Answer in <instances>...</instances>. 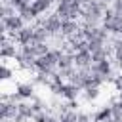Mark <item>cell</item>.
Here are the masks:
<instances>
[{"instance_id": "cell-25", "label": "cell", "mask_w": 122, "mask_h": 122, "mask_svg": "<svg viewBox=\"0 0 122 122\" xmlns=\"http://www.w3.org/2000/svg\"><path fill=\"white\" fill-rule=\"evenodd\" d=\"M111 8H112V11H114L116 15L122 17V0H112V2H111Z\"/></svg>"}, {"instance_id": "cell-15", "label": "cell", "mask_w": 122, "mask_h": 122, "mask_svg": "<svg viewBox=\"0 0 122 122\" xmlns=\"http://www.w3.org/2000/svg\"><path fill=\"white\" fill-rule=\"evenodd\" d=\"M109 53H111V48H109V46H101V48H97L95 51H92V61L97 63V61L109 59Z\"/></svg>"}, {"instance_id": "cell-1", "label": "cell", "mask_w": 122, "mask_h": 122, "mask_svg": "<svg viewBox=\"0 0 122 122\" xmlns=\"http://www.w3.org/2000/svg\"><path fill=\"white\" fill-rule=\"evenodd\" d=\"M63 55V50L55 48V50H50L46 55L42 57H36V72H46V74H53L57 72L59 69V57Z\"/></svg>"}, {"instance_id": "cell-27", "label": "cell", "mask_w": 122, "mask_h": 122, "mask_svg": "<svg viewBox=\"0 0 122 122\" xmlns=\"http://www.w3.org/2000/svg\"><path fill=\"white\" fill-rule=\"evenodd\" d=\"M114 61H116V65H118V69L122 71V48H118V50H114Z\"/></svg>"}, {"instance_id": "cell-28", "label": "cell", "mask_w": 122, "mask_h": 122, "mask_svg": "<svg viewBox=\"0 0 122 122\" xmlns=\"http://www.w3.org/2000/svg\"><path fill=\"white\" fill-rule=\"evenodd\" d=\"M78 122H92V114L78 111Z\"/></svg>"}, {"instance_id": "cell-8", "label": "cell", "mask_w": 122, "mask_h": 122, "mask_svg": "<svg viewBox=\"0 0 122 122\" xmlns=\"http://www.w3.org/2000/svg\"><path fill=\"white\" fill-rule=\"evenodd\" d=\"M80 29H82V25H80L76 19H65L63 25H61V36L71 38V36H74Z\"/></svg>"}, {"instance_id": "cell-2", "label": "cell", "mask_w": 122, "mask_h": 122, "mask_svg": "<svg viewBox=\"0 0 122 122\" xmlns=\"http://www.w3.org/2000/svg\"><path fill=\"white\" fill-rule=\"evenodd\" d=\"M25 19L15 13V15H10V17H2V34H17L23 27H25Z\"/></svg>"}, {"instance_id": "cell-26", "label": "cell", "mask_w": 122, "mask_h": 122, "mask_svg": "<svg viewBox=\"0 0 122 122\" xmlns=\"http://www.w3.org/2000/svg\"><path fill=\"white\" fill-rule=\"evenodd\" d=\"M111 82H112V86L116 88V92H120V90H122V74L112 76V80H111Z\"/></svg>"}, {"instance_id": "cell-31", "label": "cell", "mask_w": 122, "mask_h": 122, "mask_svg": "<svg viewBox=\"0 0 122 122\" xmlns=\"http://www.w3.org/2000/svg\"><path fill=\"white\" fill-rule=\"evenodd\" d=\"M2 122H10V120H2Z\"/></svg>"}, {"instance_id": "cell-7", "label": "cell", "mask_w": 122, "mask_h": 122, "mask_svg": "<svg viewBox=\"0 0 122 122\" xmlns=\"http://www.w3.org/2000/svg\"><path fill=\"white\" fill-rule=\"evenodd\" d=\"M92 51L90 50H82L74 53V67L76 69H90L92 67Z\"/></svg>"}, {"instance_id": "cell-9", "label": "cell", "mask_w": 122, "mask_h": 122, "mask_svg": "<svg viewBox=\"0 0 122 122\" xmlns=\"http://www.w3.org/2000/svg\"><path fill=\"white\" fill-rule=\"evenodd\" d=\"M80 88L78 86H74L72 82H65L63 86H61V92H59V95L65 99V101H71V99H78V95H80Z\"/></svg>"}, {"instance_id": "cell-19", "label": "cell", "mask_w": 122, "mask_h": 122, "mask_svg": "<svg viewBox=\"0 0 122 122\" xmlns=\"http://www.w3.org/2000/svg\"><path fill=\"white\" fill-rule=\"evenodd\" d=\"M59 120L61 122H78V111L67 109V111L59 112Z\"/></svg>"}, {"instance_id": "cell-3", "label": "cell", "mask_w": 122, "mask_h": 122, "mask_svg": "<svg viewBox=\"0 0 122 122\" xmlns=\"http://www.w3.org/2000/svg\"><path fill=\"white\" fill-rule=\"evenodd\" d=\"M36 23H38V25H42V27L50 32V36H59V34H61V25H63V19H61L57 13H51V15L40 17Z\"/></svg>"}, {"instance_id": "cell-24", "label": "cell", "mask_w": 122, "mask_h": 122, "mask_svg": "<svg viewBox=\"0 0 122 122\" xmlns=\"http://www.w3.org/2000/svg\"><path fill=\"white\" fill-rule=\"evenodd\" d=\"M32 122H50V114H48L46 111H40V112H36V114H34Z\"/></svg>"}, {"instance_id": "cell-4", "label": "cell", "mask_w": 122, "mask_h": 122, "mask_svg": "<svg viewBox=\"0 0 122 122\" xmlns=\"http://www.w3.org/2000/svg\"><path fill=\"white\" fill-rule=\"evenodd\" d=\"M90 71H92V72L101 74V76L105 78V82H107V80H112V65H111V61H109V59H103V61L92 63Z\"/></svg>"}, {"instance_id": "cell-20", "label": "cell", "mask_w": 122, "mask_h": 122, "mask_svg": "<svg viewBox=\"0 0 122 122\" xmlns=\"http://www.w3.org/2000/svg\"><path fill=\"white\" fill-rule=\"evenodd\" d=\"M111 109H112V118H114V122H116V120H122V101H120V99L111 101Z\"/></svg>"}, {"instance_id": "cell-11", "label": "cell", "mask_w": 122, "mask_h": 122, "mask_svg": "<svg viewBox=\"0 0 122 122\" xmlns=\"http://www.w3.org/2000/svg\"><path fill=\"white\" fill-rule=\"evenodd\" d=\"M92 120H93V122H114L111 105H109V107L105 105V107H101L97 112H93V114H92Z\"/></svg>"}, {"instance_id": "cell-18", "label": "cell", "mask_w": 122, "mask_h": 122, "mask_svg": "<svg viewBox=\"0 0 122 122\" xmlns=\"http://www.w3.org/2000/svg\"><path fill=\"white\" fill-rule=\"evenodd\" d=\"M30 4H32V8H34V10L38 11V15H40V13H46V11L51 8L53 0H32Z\"/></svg>"}, {"instance_id": "cell-21", "label": "cell", "mask_w": 122, "mask_h": 122, "mask_svg": "<svg viewBox=\"0 0 122 122\" xmlns=\"http://www.w3.org/2000/svg\"><path fill=\"white\" fill-rule=\"evenodd\" d=\"M17 10L11 6V4H2L0 6V17H10V15H15Z\"/></svg>"}, {"instance_id": "cell-13", "label": "cell", "mask_w": 122, "mask_h": 122, "mask_svg": "<svg viewBox=\"0 0 122 122\" xmlns=\"http://www.w3.org/2000/svg\"><path fill=\"white\" fill-rule=\"evenodd\" d=\"M32 29H34V32H32V42L30 44H38V42H48V38H50V32L42 27V25H32Z\"/></svg>"}, {"instance_id": "cell-5", "label": "cell", "mask_w": 122, "mask_h": 122, "mask_svg": "<svg viewBox=\"0 0 122 122\" xmlns=\"http://www.w3.org/2000/svg\"><path fill=\"white\" fill-rule=\"evenodd\" d=\"M17 48H15V42H10L8 34H2V46H0V55L2 59H15L17 55Z\"/></svg>"}, {"instance_id": "cell-23", "label": "cell", "mask_w": 122, "mask_h": 122, "mask_svg": "<svg viewBox=\"0 0 122 122\" xmlns=\"http://www.w3.org/2000/svg\"><path fill=\"white\" fill-rule=\"evenodd\" d=\"M11 76H13V71L4 63V65H2V69H0V78H2V80H10Z\"/></svg>"}, {"instance_id": "cell-16", "label": "cell", "mask_w": 122, "mask_h": 122, "mask_svg": "<svg viewBox=\"0 0 122 122\" xmlns=\"http://www.w3.org/2000/svg\"><path fill=\"white\" fill-rule=\"evenodd\" d=\"M17 112H19V114H23V116H25V118H29V120H32V118H34V114H36V112H34V109H32V105H30V103H25V101H21V103L17 105Z\"/></svg>"}, {"instance_id": "cell-32", "label": "cell", "mask_w": 122, "mask_h": 122, "mask_svg": "<svg viewBox=\"0 0 122 122\" xmlns=\"http://www.w3.org/2000/svg\"><path fill=\"white\" fill-rule=\"evenodd\" d=\"M116 122H122V120H116Z\"/></svg>"}, {"instance_id": "cell-14", "label": "cell", "mask_w": 122, "mask_h": 122, "mask_svg": "<svg viewBox=\"0 0 122 122\" xmlns=\"http://www.w3.org/2000/svg\"><path fill=\"white\" fill-rule=\"evenodd\" d=\"M17 13H19L25 21H29V23H30V21H34V19L38 17V11L32 8V4H25V6H21V8L17 10Z\"/></svg>"}, {"instance_id": "cell-6", "label": "cell", "mask_w": 122, "mask_h": 122, "mask_svg": "<svg viewBox=\"0 0 122 122\" xmlns=\"http://www.w3.org/2000/svg\"><path fill=\"white\" fill-rule=\"evenodd\" d=\"M17 105L19 103H11L8 99H2V103H0V118L2 120H13V116L17 114Z\"/></svg>"}, {"instance_id": "cell-22", "label": "cell", "mask_w": 122, "mask_h": 122, "mask_svg": "<svg viewBox=\"0 0 122 122\" xmlns=\"http://www.w3.org/2000/svg\"><path fill=\"white\" fill-rule=\"evenodd\" d=\"M32 109H34V112H40V111H46V103L40 99V97H32Z\"/></svg>"}, {"instance_id": "cell-29", "label": "cell", "mask_w": 122, "mask_h": 122, "mask_svg": "<svg viewBox=\"0 0 122 122\" xmlns=\"http://www.w3.org/2000/svg\"><path fill=\"white\" fill-rule=\"evenodd\" d=\"M11 122H29V118H25L23 114H19V112H17V114L13 116V120H11Z\"/></svg>"}, {"instance_id": "cell-10", "label": "cell", "mask_w": 122, "mask_h": 122, "mask_svg": "<svg viewBox=\"0 0 122 122\" xmlns=\"http://www.w3.org/2000/svg\"><path fill=\"white\" fill-rule=\"evenodd\" d=\"M32 32H34V29H32V25H29V27H23L17 34H13V40L19 44V46H29L30 42H32Z\"/></svg>"}, {"instance_id": "cell-12", "label": "cell", "mask_w": 122, "mask_h": 122, "mask_svg": "<svg viewBox=\"0 0 122 122\" xmlns=\"http://www.w3.org/2000/svg\"><path fill=\"white\" fill-rule=\"evenodd\" d=\"M15 92L23 99H32L34 97V84H30V82H19L17 88H15Z\"/></svg>"}, {"instance_id": "cell-30", "label": "cell", "mask_w": 122, "mask_h": 122, "mask_svg": "<svg viewBox=\"0 0 122 122\" xmlns=\"http://www.w3.org/2000/svg\"><path fill=\"white\" fill-rule=\"evenodd\" d=\"M118 99H120V101H122V90H120V92H118Z\"/></svg>"}, {"instance_id": "cell-17", "label": "cell", "mask_w": 122, "mask_h": 122, "mask_svg": "<svg viewBox=\"0 0 122 122\" xmlns=\"http://www.w3.org/2000/svg\"><path fill=\"white\" fill-rule=\"evenodd\" d=\"M99 86H90V88H84L82 90V95H84V99L90 103V101H95L97 97H99Z\"/></svg>"}]
</instances>
